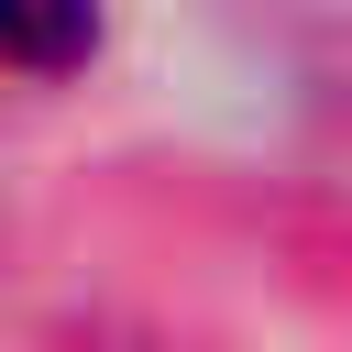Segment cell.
Listing matches in <instances>:
<instances>
[{
    "label": "cell",
    "mask_w": 352,
    "mask_h": 352,
    "mask_svg": "<svg viewBox=\"0 0 352 352\" xmlns=\"http://www.w3.org/2000/svg\"><path fill=\"white\" fill-rule=\"evenodd\" d=\"M88 33H99V0H0V66L55 77L88 55Z\"/></svg>",
    "instance_id": "cell-1"
}]
</instances>
